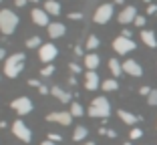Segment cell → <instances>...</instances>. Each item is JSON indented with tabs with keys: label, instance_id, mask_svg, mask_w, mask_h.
Returning a JSON list of instances; mask_svg holds the SVG:
<instances>
[{
	"label": "cell",
	"instance_id": "6",
	"mask_svg": "<svg viewBox=\"0 0 157 145\" xmlns=\"http://www.w3.org/2000/svg\"><path fill=\"white\" fill-rule=\"evenodd\" d=\"M113 16V4H101L97 10H95V16H93V20L97 24H107L109 20H111Z\"/></svg>",
	"mask_w": 157,
	"mask_h": 145
},
{
	"label": "cell",
	"instance_id": "45",
	"mask_svg": "<svg viewBox=\"0 0 157 145\" xmlns=\"http://www.w3.org/2000/svg\"><path fill=\"white\" fill-rule=\"evenodd\" d=\"M123 145H133V143H131V141H127V143H123Z\"/></svg>",
	"mask_w": 157,
	"mask_h": 145
},
{
	"label": "cell",
	"instance_id": "12",
	"mask_svg": "<svg viewBox=\"0 0 157 145\" xmlns=\"http://www.w3.org/2000/svg\"><path fill=\"white\" fill-rule=\"evenodd\" d=\"M30 18H33V22L36 24V26H48V14H46L44 8H34L33 12H30Z\"/></svg>",
	"mask_w": 157,
	"mask_h": 145
},
{
	"label": "cell",
	"instance_id": "32",
	"mask_svg": "<svg viewBox=\"0 0 157 145\" xmlns=\"http://www.w3.org/2000/svg\"><path fill=\"white\" fill-rule=\"evenodd\" d=\"M69 18H71V20H81V18H83V14H81V12H71Z\"/></svg>",
	"mask_w": 157,
	"mask_h": 145
},
{
	"label": "cell",
	"instance_id": "44",
	"mask_svg": "<svg viewBox=\"0 0 157 145\" xmlns=\"http://www.w3.org/2000/svg\"><path fill=\"white\" fill-rule=\"evenodd\" d=\"M113 2H115V4H123L125 0H113Z\"/></svg>",
	"mask_w": 157,
	"mask_h": 145
},
{
	"label": "cell",
	"instance_id": "36",
	"mask_svg": "<svg viewBox=\"0 0 157 145\" xmlns=\"http://www.w3.org/2000/svg\"><path fill=\"white\" fill-rule=\"evenodd\" d=\"M105 135H109V137H117V131H113V129H105Z\"/></svg>",
	"mask_w": 157,
	"mask_h": 145
},
{
	"label": "cell",
	"instance_id": "16",
	"mask_svg": "<svg viewBox=\"0 0 157 145\" xmlns=\"http://www.w3.org/2000/svg\"><path fill=\"white\" fill-rule=\"evenodd\" d=\"M51 95H52V97H56L60 103H69L71 97H73V95H71L69 91H65L63 87H51Z\"/></svg>",
	"mask_w": 157,
	"mask_h": 145
},
{
	"label": "cell",
	"instance_id": "37",
	"mask_svg": "<svg viewBox=\"0 0 157 145\" xmlns=\"http://www.w3.org/2000/svg\"><path fill=\"white\" fill-rule=\"evenodd\" d=\"M28 85H30V87H40V83H38L36 79H30V81H28Z\"/></svg>",
	"mask_w": 157,
	"mask_h": 145
},
{
	"label": "cell",
	"instance_id": "17",
	"mask_svg": "<svg viewBox=\"0 0 157 145\" xmlns=\"http://www.w3.org/2000/svg\"><path fill=\"white\" fill-rule=\"evenodd\" d=\"M141 40H143L149 48H155L157 47V36H155V32H153V30L143 28V30H141Z\"/></svg>",
	"mask_w": 157,
	"mask_h": 145
},
{
	"label": "cell",
	"instance_id": "39",
	"mask_svg": "<svg viewBox=\"0 0 157 145\" xmlns=\"http://www.w3.org/2000/svg\"><path fill=\"white\" fill-rule=\"evenodd\" d=\"M121 36H125V38H131V30H127V28H125V30H123V34H121Z\"/></svg>",
	"mask_w": 157,
	"mask_h": 145
},
{
	"label": "cell",
	"instance_id": "22",
	"mask_svg": "<svg viewBox=\"0 0 157 145\" xmlns=\"http://www.w3.org/2000/svg\"><path fill=\"white\" fill-rule=\"evenodd\" d=\"M89 135V129L87 127H83V125H78L77 129H75V133H73V139L75 141H85V137Z\"/></svg>",
	"mask_w": 157,
	"mask_h": 145
},
{
	"label": "cell",
	"instance_id": "31",
	"mask_svg": "<svg viewBox=\"0 0 157 145\" xmlns=\"http://www.w3.org/2000/svg\"><path fill=\"white\" fill-rule=\"evenodd\" d=\"M151 87H141V89H139V93H141V95H143V97H149V95H151Z\"/></svg>",
	"mask_w": 157,
	"mask_h": 145
},
{
	"label": "cell",
	"instance_id": "34",
	"mask_svg": "<svg viewBox=\"0 0 157 145\" xmlns=\"http://www.w3.org/2000/svg\"><path fill=\"white\" fill-rule=\"evenodd\" d=\"M69 69L73 71V73H81V67H78L77 63H69Z\"/></svg>",
	"mask_w": 157,
	"mask_h": 145
},
{
	"label": "cell",
	"instance_id": "18",
	"mask_svg": "<svg viewBox=\"0 0 157 145\" xmlns=\"http://www.w3.org/2000/svg\"><path fill=\"white\" fill-rule=\"evenodd\" d=\"M117 115H119V119L123 123H127V125H135V123L139 121L137 115H133V113H129V111H125V109H119V111H117Z\"/></svg>",
	"mask_w": 157,
	"mask_h": 145
},
{
	"label": "cell",
	"instance_id": "29",
	"mask_svg": "<svg viewBox=\"0 0 157 145\" xmlns=\"http://www.w3.org/2000/svg\"><path fill=\"white\" fill-rule=\"evenodd\" d=\"M145 22H147V20H145V16H139V14H137V18H135V26L143 28V26H145Z\"/></svg>",
	"mask_w": 157,
	"mask_h": 145
},
{
	"label": "cell",
	"instance_id": "23",
	"mask_svg": "<svg viewBox=\"0 0 157 145\" xmlns=\"http://www.w3.org/2000/svg\"><path fill=\"white\" fill-rule=\"evenodd\" d=\"M99 44H101V40H99V36H95V34H91V36L87 38V44H85V48H89V51H95V48H99Z\"/></svg>",
	"mask_w": 157,
	"mask_h": 145
},
{
	"label": "cell",
	"instance_id": "46",
	"mask_svg": "<svg viewBox=\"0 0 157 145\" xmlns=\"http://www.w3.org/2000/svg\"><path fill=\"white\" fill-rule=\"evenodd\" d=\"M143 2H147V4H151V0H143Z\"/></svg>",
	"mask_w": 157,
	"mask_h": 145
},
{
	"label": "cell",
	"instance_id": "4",
	"mask_svg": "<svg viewBox=\"0 0 157 145\" xmlns=\"http://www.w3.org/2000/svg\"><path fill=\"white\" fill-rule=\"evenodd\" d=\"M135 40L133 38H125V36H117L115 40H113V51L117 52V55H127V52L135 51Z\"/></svg>",
	"mask_w": 157,
	"mask_h": 145
},
{
	"label": "cell",
	"instance_id": "10",
	"mask_svg": "<svg viewBox=\"0 0 157 145\" xmlns=\"http://www.w3.org/2000/svg\"><path fill=\"white\" fill-rule=\"evenodd\" d=\"M135 18H137V8H135V6H125L119 12V16H117V20H119L121 24L135 22Z\"/></svg>",
	"mask_w": 157,
	"mask_h": 145
},
{
	"label": "cell",
	"instance_id": "33",
	"mask_svg": "<svg viewBox=\"0 0 157 145\" xmlns=\"http://www.w3.org/2000/svg\"><path fill=\"white\" fill-rule=\"evenodd\" d=\"M147 14H157V4H153V2H151V4L147 6Z\"/></svg>",
	"mask_w": 157,
	"mask_h": 145
},
{
	"label": "cell",
	"instance_id": "3",
	"mask_svg": "<svg viewBox=\"0 0 157 145\" xmlns=\"http://www.w3.org/2000/svg\"><path fill=\"white\" fill-rule=\"evenodd\" d=\"M18 26V16L12 12V10L4 8L0 10V32L2 34H12Z\"/></svg>",
	"mask_w": 157,
	"mask_h": 145
},
{
	"label": "cell",
	"instance_id": "15",
	"mask_svg": "<svg viewBox=\"0 0 157 145\" xmlns=\"http://www.w3.org/2000/svg\"><path fill=\"white\" fill-rule=\"evenodd\" d=\"M99 65H101V56H99L97 52H89V55H85V67H87V71H95Z\"/></svg>",
	"mask_w": 157,
	"mask_h": 145
},
{
	"label": "cell",
	"instance_id": "35",
	"mask_svg": "<svg viewBox=\"0 0 157 145\" xmlns=\"http://www.w3.org/2000/svg\"><path fill=\"white\" fill-rule=\"evenodd\" d=\"M26 2H28V0H14V4L18 6V8H22V6L26 4Z\"/></svg>",
	"mask_w": 157,
	"mask_h": 145
},
{
	"label": "cell",
	"instance_id": "40",
	"mask_svg": "<svg viewBox=\"0 0 157 145\" xmlns=\"http://www.w3.org/2000/svg\"><path fill=\"white\" fill-rule=\"evenodd\" d=\"M75 52L77 55H83V47H75Z\"/></svg>",
	"mask_w": 157,
	"mask_h": 145
},
{
	"label": "cell",
	"instance_id": "26",
	"mask_svg": "<svg viewBox=\"0 0 157 145\" xmlns=\"http://www.w3.org/2000/svg\"><path fill=\"white\" fill-rule=\"evenodd\" d=\"M147 103L151 105V107H157V89H153V91H151V95L147 97Z\"/></svg>",
	"mask_w": 157,
	"mask_h": 145
},
{
	"label": "cell",
	"instance_id": "20",
	"mask_svg": "<svg viewBox=\"0 0 157 145\" xmlns=\"http://www.w3.org/2000/svg\"><path fill=\"white\" fill-rule=\"evenodd\" d=\"M109 71L113 73V77H119L123 73V63H119L117 59H109Z\"/></svg>",
	"mask_w": 157,
	"mask_h": 145
},
{
	"label": "cell",
	"instance_id": "38",
	"mask_svg": "<svg viewBox=\"0 0 157 145\" xmlns=\"http://www.w3.org/2000/svg\"><path fill=\"white\" fill-rule=\"evenodd\" d=\"M38 91H40V93H42V95H44V93H51V89H46L44 85H40V87H38Z\"/></svg>",
	"mask_w": 157,
	"mask_h": 145
},
{
	"label": "cell",
	"instance_id": "42",
	"mask_svg": "<svg viewBox=\"0 0 157 145\" xmlns=\"http://www.w3.org/2000/svg\"><path fill=\"white\" fill-rule=\"evenodd\" d=\"M40 145H55V143H52V141H48V139H46V141H42Z\"/></svg>",
	"mask_w": 157,
	"mask_h": 145
},
{
	"label": "cell",
	"instance_id": "25",
	"mask_svg": "<svg viewBox=\"0 0 157 145\" xmlns=\"http://www.w3.org/2000/svg\"><path fill=\"white\" fill-rule=\"evenodd\" d=\"M26 47H28V48L42 47V40H40V36H33V38H28V40H26Z\"/></svg>",
	"mask_w": 157,
	"mask_h": 145
},
{
	"label": "cell",
	"instance_id": "19",
	"mask_svg": "<svg viewBox=\"0 0 157 145\" xmlns=\"http://www.w3.org/2000/svg\"><path fill=\"white\" fill-rule=\"evenodd\" d=\"M44 10H46V14L59 16V14H60V4L56 2V0H46V2H44Z\"/></svg>",
	"mask_w": 157,
	"mask_h": 145
},
{
	"label": "cell",
	"instance_id": "5",
	"mask_svg": "<svg viewBox=\"0 0 157 145\" xmlns=\"http://www.w3.org/2000/svg\"><path fill=\"white\" fill-rule=\"evenodd\" d=\"M12 133L18 137L20 141H24V143H28V141L33 139V133H30L28 125L24 121H20V119H16V121L12 123Z\"/></svg>",
	"mask_w": 157,
	"mask_h": 145
},
{
	"label": "cell",
	"instance_id": "9",
	"mask_svg": "<svg viewBox=\"0 0 157 145\" xmlns=\"http://www.w3.org/2000/svg\"><path fill=\"white\" fill-rule=\"evenodd\" d=\"M46 121L60 123V125H71L73 115H71V111H55V113H48V115H46Z\"/></svg>",
	"mask_w": 157,
	"mask_h": 145
},
{
	"label": "cell",
	"instance_id": "7",
	"mask_svg": "<svg viewBox=\"0 0 157 145\" xmlns=\"http://www.w3.org/2000/svg\"><path fill=\"white\" fill-rule=\"evenodd\" d=\"M56 55H59V48H56L52 42H46V44H42V47L38 48V56H40L42 63H52L56 59Z\"/></svg>",
	"mask_w": 157,
	"mask_h": 145
},
{
	"label": "cell",
	"instance_id": "41",
	"mask_svg": "<svg viewBox=\"0 0 157 145\" xmlns=\"http://www.w3.org/2000/svg\"><path fill=\"white\" fill-rule=\"evenodd\" d=\"M2 59H4V48L0 47V61H2Z\"/></svg>",
	"mask_w": 157,
	"mask_h": 145
},
{
	"label": "cell",
	"instance_id": "30",
	"mask_svg": "<svg viewBox=\"0 0 157 145\" xmlns=\"http://www.w3.org/2000/svg\"><path fill=\"white\" fill-rule=\"evenodd\" d=\"M60 139H63V137H60L59 133H48V141H52V143H59Z\"/></svg>",
	"mask_w": 157,
	"mask_h": 145
},
{
	"label": "cell",
	"instance_id": "24",
	"mask_svg": "<svg viewBox=\"0 0 157 145\" xmlns=\"http://www.w3.org/2000/svg\"><path fill=\"white\" fill-rule=\"evenodd\" d=\"M71 115H73V117H83V115H85L83 105H81V103H73V105H71Z\"/></svg>",
	"mask_w": 157,
	"mask_h": 145
},
{
	"label": "cell",
	"instance_id": "1",
	"mask_svg": "<svg viewBox=\"0 0 157 145\" xmlns=\"http://www.w3.org/2000/svg\"><path fill=\"white\" fill-rule=\"evenodd\" d=\"M24 61H26V56L22 52H16V55H10L4 59V75L14 79V77H18L24 69Z\"/></svg>",
	"mask_w": 157,
	"mask_h": 145
},
{
	"label": "cell",
	"instance_id": "14",
	"mask_svg": "<svg viewBox=\"0 0 157 145\" xmlns=\"http://www.w3.org/2000/svg\"><path fill=\"white\" fill-rule=\"evenodd\" d=\"M46 28H48V36L51 38H60L63 34H65V30H67L63 22H51Z\"/></svg>",
	"mask_w": 157,
	"mask_h": 145
},
{
	"label": "cell",
	"instance_id": "11",
	"mask_svg": "<svg viewBox=\"0 0 157 145\" xmlns=\"http://www.w3.org/2000/svg\"><path fill=\"white\" fill-rule=\"evenodd\" d=\"M123 73H127V75H131V77H141L143 75V67L139 65L137 61L129 59V61L123 63Z\"/></svg>",
	"mask_w": 157,
	"mask_h": 145
},
{
	"label": "cell",
	"instance_id": "21",
	"mask_svg": "<svg viewBox=\"0 0 157 145\" xmlns=\"http://www.w3.org/2000/svg\"><path fill=\"white\" fill-rule=\"evenodd\" d=\"M101 87H103V91H107V93H109V91H117L119 89V81L117 79H107V81L101 83Z\"/></svg>",
	"mask_w": 157,
	"mask_h": 145
},
{
	"label": "cell",
	"instance_id": "43",
	"mask_svg": "<svg viewBox=\"0 0 157 145\" xmlns=\"http://www.w3.org/2000/svg\"><path fill=\"white\" fill-rule=\"evenodd\" d=\"M83 145H97V143H93V141H85Z\"/></svg>",
	"mask_w": 157,
	"mask_h": 145
},
{
	"label": "cell",
	"instance_id": "27",
	"mask_svg": "<svg viewBox=\"0 0 157 145\" xmlns=\"http://www.w3.org/2000/svg\"><path fill=\"white\" fill-rule=\"evenodd\" d=\"M52 73H55V65H46L44 69L40 71V75H42V77H51Z\"/></svg>",
	"mask_w": 157,
	"mask_h": 145
},
{
	"label": "cell",
	"instance_id": "8",
	"mask_svg": "<svg viewBox=\"0 0 157 145\" xmlns=\"http://www.w3.org/2000/svg\"><path fill=\"white\" fill-rule=\"evenodd\" d=\"M12 109L18 113V115H28V113L33 111V101L28 97H16L12 101Z\"/></svg>",
	"mask_w": 157,
	"mask_h": 145
},
{
	"label": "cell",
	"instance_id": "28",
	"mask_svg": "<svg viewBox=\"0 0 157 145\" xmlns=\"http://www.w3.org/2000/svg\"><path fill=\"white\" fill-rule=\"evenodd\" d=\"M129 137L131 139H141V137H143V129H131Z\"/></svg>",
	"mask_w": 157,
	"mask_h": 145
},
{
	"label": "cell",
	"instance_id": "13",
	"mask_svg": "<svg viewBox=\"0 0 157 145\" xmlns=\"http://www.w3.org/2000/svg\"><path fill=\"white\" fill-rule=\"evenodd\" d=\"M101 87V79H99V75L95 73V71H87L85 73V89L87 91H95Z\"/></svg>",
	"mask_w": 157,
	"mask_h": 145
},
{
	"label": "cell",
	"instance_id": "2",
	"mask_svg": "<svg viewBox=\"0 0 157 145\" xmlns=\"http://www.w3.org/2000/svg\"><path fill=\"white\" fill-rule=\"evenodd\" d=\"M87 113L95 119H107L111 115V103L107 101V97H95L91 107L87 109Z\"/></svg>",
	"mask_w": 157,
	"mask_h": 145
},
{
	"label": "cell",
	"instance_id": "47",
	"mask_svg": "<svg viewBox=\"0 0 157 145\" xmlns=\"http://www.w3.org/2000/svg\"><path fill=\"white\" fill-rule=\"evenodd\" d=\"M30 2H38V0H30Z\"/></svg>",
	"mask_w": 157,
	"mask_h": 145
}]
</instances>
